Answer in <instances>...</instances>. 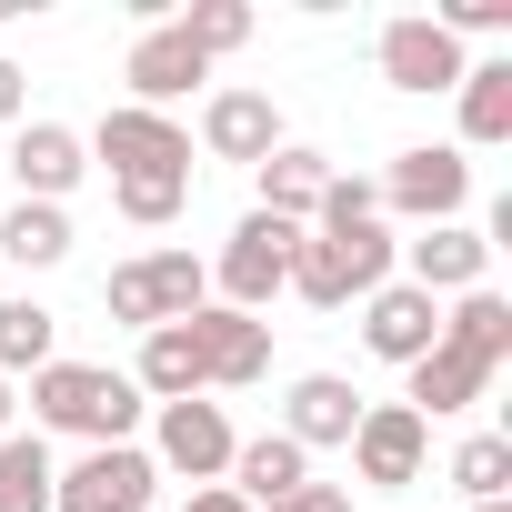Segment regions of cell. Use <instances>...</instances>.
Segmentation results:
<instances>
[{
	"label": "cell",
	"mask_w": 512,
	"mask_h": 512,
	"mask_svg": "<svg viewBox=\"0 0 512 512\" xmlns=\"http://www.w3.org/2000/svg\"><path fill=\"white\" fill-rule=\"evenodd\" d=\"M101 161H111V191L141 231H161L181 201H191V131L161 121V111H111L101 121Z\"/></svg>",
	"instance_id": "6da1fadb"
},
{
	"label": "cell",
	"mask_w": 512,
	"mask_h": 512,
	"mask_svg": "<svg viewBox=\"0 0 512 512\" xmlns=\"http://www.w3.org/2000/svg\"><path fill=\"white\" fill-rule=\"evenodd\" d=\"M502 352H512V302L502 292H462V312L442 322V342L412 362V412L422 422L432 412H472L482 382L502 372Z\"/></svg>",
	"instance_id": "7a4b0ae2"
},
{
	"label": "cell",
	"mask_w": 512,
	"mask_h": 512,
	"mask_svg": "<svg viewBox=\"0 0 512 512\" xmlns=\"http://www.w3.org/2000/svg\"><path fill=\"white\" fill-rule=\"evenodd\" d=\"M382 272H392V231L352 221V231H302L292 241V282L282 292H302L312 312H342V302H372Z\"/></svg>",
	"instance_id": "3957f363"
},
{
	"label": "cell",
	"mask_w": 512,
	"mask_h": 512,
	"mask_svg": "<svg viewBox=\"0 0 512 512\" xmlns=\"http://www.w3.org/2000/svg\"><path fill=\"white\" fill-rule=\"evenodd\" d=\"M31 412H41L51 432H81V442L101 452V442H131L141 392H131V372H101V362H41V372H31Z\"/></svg>",
	"instance_id": "277c9868"
},
{
	"label": "cell",
	"mask_w": 512,
	"mask_h": 512,
	"mask_svg": "<svg viewBox=\"0 0 512 512\" xmlns=\"http://www.w3.org/2000/svg\"><path fill=\"white\" fill-rule=\"evenodd\" d=\"M191 312H201V262L191 251H141V262L111 272V322L161 332V322H191Z\"/></svg>",
	"instance_id": "5b68a950"
},
{
	"label": "cell",
	"mask_w": 512,
	"mask_h": 512,
	"mask_svg": "<svg viewBox=\"0 0 512 512\" xmlns=\"http://www.w3.org/2000/svg\"><path fill=\"white\" fill-rule=\"evenodd\" d=\"M151 492H161V462L131 452V442H101V452H81L51 482V512H141Z\"/></svg>",
	"instance_id": "8992f818"
},
{
	"label": "cell",
	"mask_w": 512,
	"mask_h": 512,
	"mask_svg": "<svg viewBox=\"0 0 512 512\" xmlns=\"http://www.w3.org/2000/svg\"><path fill=\"white\" fill-rule=\"evenodd\" d=\"M422 452H432V422L412 402H362V432H352V462L372 492H412L422 482Z\"/></svg>",
	"instance_id": "52a82bcc"
},
{
	"label": "cell",
	"mask_w": 512,
	"mask_h": 512,
	"mask_svg": "<svg viewBox=\"0 0 512 512\" xmlns=\"http://www.w3.org/2000/svg\"><path fill=\"white\" fill-rule=\"evenodd\" d=\"M181 332H191V352H201V392H211V382L241 392V382H262V372H272V332L251 322V312H231V302H201Z\"/></svg>",
	"instance_id": "ba28073f"
},
{
	"label": "cell",
	"mask_w": 512,
	"mask_h": 512,
	"mask_svg": "<svg viewBox=\"0 0 512 512\" xmlns=\"http://www.w3.org/2000/svg\"><path fill=\"white\" fill-rule=\"evenodd\" d=\"M292 221H272V211H251L241 231H231V251H221V292H231V312H262L282 282H292Z\"/></svg>",
	"instance_id": "9c48e42d"
},
{
	"label": "cell",
	"mask_w": 512,
	"mask_h": 512,
	"mask_svg": "<svg viewBox=\"0 0 512 512\" xmlns=\"http://www.w3.org/2000/svg\"><path fill=\"white\" fill-rule=\"evenodd\" d=\"M372 191H382L392 211H412V221H452V211L472 201V161H462V151H442V141H422V151H402Z\"/></svg>",
	"instance_id": "30bf717a"
},
{
	"label": "cell",
	"mask_w": 512,
	"mask_h": 512,
	"mask_svg": "<svg viewBox=\"0 0 512 512\" xmlns=\"http://www.w3.org/2000/svg\"><path fill=\"white\" fill-rule=\"evenodd\" d=\"M462 41L442 21H382V81L392 91H462Z\"/></svg>",
	"instance_id": "8fae6325"
},
{
	"label": "cell",
	"mask_w": 512,
	"mask_h": 512,
	"mask_svg": "<svg viewBox=\"0 0 512 512\" xmlns=\"http://www.w3.org/2000/svg\"><path fill=\"white\" fill-rule=\"evenodd\" d=\"M362 342L382 352V362H422L432 342H442V312H432V292H412V282H382L372 302H362Z\"/></svg>",
	"instance_id": "7c38bea8"
},
{
	"label": "cell",
	"mask_w": 512,
	"mask_h": 512,
	"mask_svg": "<svg viewBox=\"0 0 512 512\" xmlns=\"http://www.w3.org/2000/svg\"><path fill=\"white\" fill-rule=\"evenodd\" d=\"M402 262H412V292H482L492 241H482V231H462V221H432L422 241H402Z\"/></svg>",
	"instance_id": "4fadbf2b"
},
{
	"label": "cell",
	"mask_w": 512,
	"mask_h": 512,
	"mask_svg": "<svg viewBox=\"0 0 512 512\" xmlns=\"http://www.w3.org/2000/svg\"><path fill=\"white\" fill-rule=\"evenodd\" d=\"M201 141H211V161H251V171H262V161L282 151V111H272L262 91H221V101L201 111Z\"/></svg>",
	"instance_id": "5bb4252c"
},
{
	"label": "cell",
	"mask_w": 512,
	"mask_h": 512,
	"mask_svg": "<svg viewBox=\"0 0 512 512\" xmlns=\"http://www.w3.org/2000/svg\"><path fill=\"white\" fill-rule=\"evenodd\" d=\"M201 71H211V61H201V51L181 41V21H161V31H141V41H131V71H121V81L141 91L131 111H161V101H181V91H191Z\"/></svg>",
	"instance_id": "9a60e30c"
},
{
	"label": "cell",
	"mask_w": 512,
	"mask_h": 512,
	"mask_svg": "<svg viewBox=\"0 0 512 512\" xmlns=\"http://www.w3.org/2000/svg\"><path fill=\"white\" fill-rule=\"evenodd\" d=\"M161 462L191 472V482L231 472V422H221V402H161Z\"/></svg>",
	"instance_id": "2e32d148"
},
{
	"label": "cell",
	"mask_w": 512,
	"mask_h": 512,
	"mask_svg": "<svg viewBox=\"0 0 512 512\" xmlns=\"http://www.w3.org/2000/svg\"><path fill=\"white\" fill-rule=\"evenodd\" d=\"M302 482H312V452H302V442H282V432L231 442V492H241V502H262V512H272V502H292Z\"/></svg>",
	"instance_id": "e0dca14e"
},
{
	"label": "cell",
	"mask_w": 512,
	"mask_h": 512,
	"mask_svg": "<svg viewBox=\"0 0 512 512\" xmlns=\"http://www.w3.org/2000/svg\"><path fill=\"white\" fill-rule=\"evenodd\" d=\"M362 432V392L342 382V372H312V382H292V422H282V442H352Z\"/></svg>",
	"instance_id": "ac0fdd59"
},
{
	"label": "cell",
	"mask_w": 512,
	"mask_h": 512,
	"mask_svg": "<svg viewBox=\"0 0 512 512\" xmlns=\"http://www.w3.org/2000/svg\"><path fill=\"white\" fill-rule=\"evenodd\" d=\"M11 171H21V201H61L91 161H81V131H61V121H31L21 131V151H11Z\"/></svg>",
	"instance_id": "d6986e66"
},
{
	"label": "cell",
	"mask_w": 512,
	"mask_h": 512,
	"mask_svg": "<svg viewBox=\"0 0 512 512\" xmlns=\"http://www.w3.org/2000/svg\"><path fill=\"white\" fill-rule=\"evenodd\" d=\"M322 191H332V161H322V151H292V141H282V151L262 161V211H272V221L302 231V221L322 211Z\"/></svg>",
	"instance_id": "ffe728a7"
},
{
	"label": "cell",
	"mask_w": 512,
	"mask_h": 512,
	"mask_svg": "<svg viewBox=\"0 0 512 512\" xmlns=\"http://www.w3.org/2000/svg\"><path fill=\"white\" fill-rule=\"evenodd\" d=\"M0 251H11L21 272H51L61 251H71V211L61 201H21L11 221H0Z\"/></svg>",
	"instance_id": "44dd1931"
},
{
	"label": "cell",
	"mask_w": 512,
	"mask_h": 512,
	"mask_svg": "<svg viewBox=\"0 0 512 512\" xmlns=\"http://www.w3.org/2000/svg\"><path fill=\"white\" fill-rule=\"evenodd\" d=\"M462 141H512V61H482L462 71Z\"/></svg>",
	"instance_id": "7402d4cb"
},
{
	"label": "cell",
	"mask_w": 512,
	"mask_h": 512,
	"mask_svg": "<svg viewBox=\"0 0 512 512\" xmlns=\"http://www.w3.org/2000/svg\"><path fill=\"white\" fill-rule=\"evenodd\" d=\"M51 452H41V432L31 442H11V432H0V512H51Z\"/></svg>",
	"instance_id": "603a6c76"
},
{
	"label": "cell",
	"mask_w": 512,
	"mask_h": 512,
	"mask_svg": "<svg viewBox=\"0 0 512 512\" xmlns=\"http://www.w3.org/2000/svg\"><path fill=\"white\" fill-rule=\"evenodd\" d=\"M51 332H61V322H51L31 292L0 302V372H41V362H51Z\"/></svg>",
	"instance_id": "cb8c5ba5"
},
{
	"label": "cell",
	"mask_w": 512,
	"mask_h": 512,
	"mask_svg": "<svg viewBox=\"0 0 512 512\" xmlns=\"http://www.w3.org/2000/svg\"><path fill=\"white\" fill-rule=\"evenodd\" d=\"M452 492H472V502H502V492H512V442H502V432H472V442L452 452Z\"/></svg>",
	"instance_id": "d4e9b609"
},
{
	"label": "cell",
	"mask_w": 512,
	"mask_h": 512,
	"mask_svg": "<svg viewBox=\"0 0 512 512\" xmlns=\"http://www.w3.org/2000/svg\"><path fill=\"white\" fill-rule=\"evenodd\" d=\"M181 41H191L201 61H221V51H241V41H251V11H241V0H191Z\"/></svg>",
	"instance_id": "484cf974"
},
{
	"label": "cell",
	"mask_w": 512,
	"mask_h": 512,
	"mask_svg": "<svg viewBox=\"0 0 512 512\" xmlns=\"http://www.w3.org/2000/svg\"><path fill=\"white\" fill-rule=\"evenodd\" d=\"M272 512H352V492H332V482H302L292 502H272Z\"/></svg>",
	"instance_id": "4316f807"
},
{
	"label": "cell",
	"mask_w": 512,
	"mask_h": 512,
	"mask_svg": "<svg viewBox=\"0 0 512 512\" xmlns=\"http://www.w3.org/2000/svg\"><path fill=\"white\" fill-rule=\"evenodd\" d=\"M181 512H251V502H241V492H231V482H201V492H191V502H181Z\"/></svg>",
	"instance_id": "83f0119b"
},
{
	"label": "cell",
	"mask_w": 512,
	"mask_h": 512,
	"mask_svg": "<svg viewBox=\"0 0 512 512\" xmlns=\"http://www.w3.org/2000/svg\"><path fill=\"white\" fill-rule=\"evenodd\" d=\"M0 121H21V71L0 61Z\"/></svg>",
	"instance_id": "f1b7e54d"
},
{
	"label": "cell",
	"mask_w": 512,
	"mask_h": 512,
	"mask_svg": "<svg viewBox=\"0 0 512 512\" xmlns=\"http://www.w3.org/2000/svg\"><path fill=\"white\" fill-rule=\"evenodd\" d=\"M0 422H11V382H0Z\"/></svg>",
	"instance_id": "f546056e"
},
{
	"label": "cell",
	"mask_w": 512,
	"mask_h": 512,
	"mask_svg": "<svg viewBox=\"0 0 512 512\" xmlns=\"http://www.w3.org/2000/svg\"><path fill=\"white\" fill-rule=\"evenodd\" d=\"M472 512H512V502H472Z\"/></svg>",
	"instance_id": "4dcf8cb0"
}]
</instances>
